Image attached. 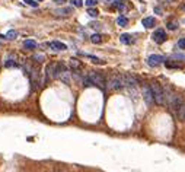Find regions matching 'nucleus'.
<instances>
[{"instance_id":"nucleus-24","label":"nucleus","mask_w":185,"mask_h":172,"mask_svg":"<svg viewBox=\"0 0 185 172\" xmlns=\"http://www.w3.org/2000/svg\"><path fill=\"white\" fill-rule=\"evenodd\" d=\"M178 47L181 50H185V38H181V40L178 41Z\"/></svg>"},{"instance_id":"nucleus-32","label":"nucleus","mask_w":185,"mask_h":172,"mask_svg":"<svg viewBox=\"0 0 185 172\" xmlns=\"http://www.w3.org/2000/svg\"><path fill=\"white\" fill-rule=\"evenodd\" d=\"M38 1H42V0H38Z\"/></svg>"},{"instance_id":"nucleus-31","label":"nucleus","mask_w":185,"mask_h":172,"mask_svg":"<svg viewBox=\"0 0 185 172\" xmlns=\"http://www.w3.org/2000/svg\"><path fill=\"white\" fill-rule=\"evenodd\" d=\"M163 1H172V0H163Z\"/></svg>"},{"instance_id":"nucleus-9","label":"nucleus","mask_w":185,"mask_h":172,"mask_svg":"<svg viewBox=\"0 0 185 172\" xmlns=\"http://www.w3.org/2000/svg\"><path fill=\"white\" fill-rule=\"evenodd\" d=\"M67 70V67L63 63H55V69H54V79H60L61 73H64Z\"/></svg>"},{"instance_id":"nucleus-14","label":"nucleus","mask_w":185,"mask_h":172,"mask_svg":"<svg viewBox=\"0 0 185 172\" xmlns=\"http://www.w3.org/2000/svg\"><path fill=\"white\" fill-rule=\"evenodd\" d=\"M91 41H92L93 44H101L102 42V35L101 34H95L91 37Z\"/></svg>"},{"instance_id":"nucleus-13","label":"nucleus","mask_w":185,"mask_h":172,"mask_svg":"<svg viewBox=\"0 0 185 172\" xmlns=\"http://www.w3.org/2000/svg\"><path fill=\"white\" fill-rule=\"evenodd\" d=\"M4 67H9V69H10V67H18V63H16V58L13 60L12 57H9V58H7V60L4 61Z\"/></svg>"},{"instance_id":"nucleus-11","label":"nucleus","mask_w":185,"mask_h":172,"mask_svg":"<svg viewBox=\"0 0 185 172\" xmlns=\"http://www.w3.org/2000/svg\"><path fill=\"white\" fill-rule=\"evenodd\" d=\"M119 41H121L122 44H131L134 40H133V37H131L130 34H122V35L119 37Z\"/></svg>"},{"instance_id":"nucleus-16","label":"nucleus","mask_w":185,"mask_h":172,"mask_svg":"<svg viewBox=\"0 0 185 172\" xmlns=\"http://www.w3.org/2000/svg\"><path fill=\"white\" fill-rule=\"evenodd\" d=\"M117 24L119 25V26H127V24H128V19H127L125 16H119V18L117 19Z\"/></svg>"},{"instance_id":"nucleus-23","label":"nucleus","mask_w":185,"mask_h":172,"mask_svg":"<svg viewBox=\"0 0 185 172\" xmlns=\"http://www.w3.org/2000/svg\"><path fill=\"white\" fill-rule=\"evenodd\" d=\"M166 26H168V29H171V31H175V29L178 28V25L175 24V22H169Z\"/></svg>"},{"instance_id":"nucleus-2","label":"nucleus","mask_w":185,"mask_h":172,"mask_svg":"<svg viewBox=\"0 0 185 172\" xmlns=\"http://www.w3.org/2000/svg\"><path fill=\"white\" fill-rule=\"evenodd\" d=\"M108 89L111 91H119L124 88V80H122V74H112L109 79H108V83H107Z\"/></svg>"},{"instance_id":"nucleus-4","label":"nucleus","mask_w":185,"mask_h":172,"mask_svg":"<svg viewBox=\"0 0 185 172\" xmlns=\"http://www.w3.org/2000/svg\"><path fill=\"white\" fill-rule=\"evenodd\" d=\"M122 80H124V86L125 88H136L139 85L137 77L131 73H124L122 74Z\"/></svg>"},{"instance_id":"nucleus-29","label":"nucleus","mask_w":185,"mask_h":172,"mask_svg":"<svg viewBox=\"0 0 185 172\" xmlns=\"http://www.w3.org/2000/svg\"><path fill=\"white\" fill-rule=\"evenodd\" d=\"M55 172H64V171H61V169H55Z\"/></svg>"},{"instance_id":"nucleus-27","label":"nucleus","mask_w":185,"mask_h":172,"mask_svg":"<svg viewBox=\"0 0 185 172\" xmlns=\"http://www.w3.org/2000/svg\"><path fill=\"white\" fill-rule=\"evenodd\" d=\"M91 26H92V28H95V29H96V28H99L101 25H99V24H95V22H93V24H91Z\"/></svg>"},{"instance_id":"nucleus-25","label":"nucleus","mask_w":185,"mask_h":172,"mask_svg":"<svg viewBox=\"0 0 185 172\" xmlns=\"http://www.w3.org/2000/svg\"><path fill=\"white\" fill-rule=\"evenodd\" d=\"M25 3L29 4V6H32V7H37V6H38V3H35L34 0H25Z\"/></svg>"},{"instance_id":"nucleus-5","label":"nucleus","mask_w":185,"mask_h":172,"mask_svg":"<svg viewBox=\"0 0 185 172\" xmlns=\"http://www.w3.org/2000/svg\"><path fill=\"white\" fill-rule=\"evenodd\" d=\"M163 61H165V57H163V55H159V54H152V55H149V58H147V64L152 66V67L159 66Z\"/></svg>"},{"instance_id":"nucleus-12","label":"nucleus","mask_w":185,"mask_h":172,"mask_svg":"<svg viewBox=\"0 0 185 172\" xmlns=\"http://www.w3.org/2000/svg\"><path fill=\"white\" fill-rule=\"evenodd\" d=\"M23 47L26 50H35L37 48V42L32 41V40H26V41L23 42Z\"/></svg>"},{"instance_id":"nucleus-15","label":"nucleus","mask_w":185,"mask_h":172,"mask_svg":"<svg viewBox=\"0 0 185 172\" xmlns=\"http://www.w3.org/2000/svg\"><path fill=\"white\" fill-rule=\"evenodd\" d=\"M83 86L85 88H91V86H93V82H92V79L89 77V76H86V77H83Z\"/></svg>"},{"instance_id":"nucleus-17","label":"nucleus","mask_w":185,"mask_h":172,"mask_svg":"<svg viewBox=\"0 0 185 172\" xmlns=\"http://www.w3.org/2000/svg\"><path fill=\"white\" fill-rule=\"evenodd\" d=\"M88 15H89L91 18H98L99 12H98V9H95V7H89V9H88Z\"/></svg>"},{"instance_id":"nucleus-33","label":"nucleus","mask_w":185,"mask_h":172,"mask_svg":"<svg viewBox=\"0 0 185 172\" xmlns=\"http://www.w3.org/2000/svg\"><path fill=\"white\" fill-rule=\"evenodd\" d=\"M184 10H185V6H184Z\"/></svg>"},{"instance_id":"nucleus-19","label":"nucleus","mask_w":185,"mask_h":172,"mask_svg":"<svg viewBox=\"0 0 185 172\" xmlns=\"http://www.w3.org/2000/svg\"><path fill=\"white\" fill-rule=\"evenodd\" d=\"M16 37H18V34H16V31H13V29H10V31L7 32V35H6L7 40H15Z\"/></svg>"},{"instance_id":"nucleus-20","label":"nucleus","mask_w":185,"mask_h":172,"mask_svg":"<svg viewBox=\"0 0 185 172\" xmlns=\"http://www.w3.org/2000/svg\"><path fill=\"white\" fill-rule=\"evenodd\" d=\"M70 3H71L74 7H82L85 1H83V0H70Z\"/></svg>"},{"instance_id":"nucleus-1","label":"nucleus","mask_w":185,"mask_h":172,"mask_svg":"<svg viewBox=\"0 0 185 172\" xmlns=\"http://www.w3.org/2000/svg\"><path fill=\"white\" fill-rule=\"evenodd\" d=\"M152 88V92H153V98H155V102L158 105H165L166 104V99H165V89L158 83V82H153L150 85Z\"/></svg>"},{"instance_id":"nucleus-3","label":"nucleus","mask_w":185,"mask_h":172,"mask_svg":"<svg viewBox=\"0 0 185 172\" xmlns=\"http://www.w3.org/2000/svg\"><path fill=\"white\" fill-rule=\"evenodd\" d=\"M89 77L92 79L93 82V86H98L101 89H105L107 88V80L104 77V74L99 73V72H91L89 73Z\"/></svg>"},{"instance_id":"nucleus-28","label":"nucleus","mask_w":185,"mask_h":172,"mask_svg":"<svg viewBox=\"0 0 185 172\" xmlns=\"http://www.w3.org/2000/svg\"><path fill=\"white\" fill-rule=\"evenodd\" d=\"M54 1H57V3H60V4H61V3H64L66 0H54Z\"/></svg>"},{"instance_id":"nucleus-26","label":"nucleus","mask_w":185,"mask_h":172,"mask_svg":"<svg viewBox=\"0 0 185 172\" xmlns=\"http://www.w3.org/2000/svg\"><path fill=\"white\" fill-rule=\"evenodd\" d=\"M34 60H37V61L40 63L41 60H44V57H42V55H35V57H34Z\"/></svg>"},{"instance_id":"nucleus-30","label":"nucleus","mask_w":185,"mask_h":172,"mask_svg":"<svg viewBox=\"0 0 185 172\" xmlns=\"http://www.w3.org/2000/svg\"><path fill=\"white\" fill-rule=\"evenodd\" d=\"M3 38H6V37H3V35H0V40H3Z\"/></svg>"},{"instance_id":"nucleus-8","label":"nucleus","mask_w":185,"mask_h":172,"mask_svg":"<svg viewBox=\"0 0 185 172\" xmlns=\"http://www.w3.org/2000/svg\"><path fill=\"white\" fill-rule=\"evenodd\" d=\"M48 47L51 50H54V51H64V50H67V45L60 42V41H51L48 44Z\"/></svg>"},{"instance_id":"nucleus-10","label":"nucleus","mask_w":185,"mask_h":172,"mask_svg":"<svg viewBox=\"0 0 185 172\" xmlns=\"http://www.w3.org/2000/svg\"><path fill=\"white\" fill-rule=\"evenodd\" d=\"M155 24H156V21H155V18H152V16L143 19V26H144V28H153Z\"/></svg>"},{"instance_id":"nucleus-22","label":"nucleus","mask_w":185,"mask_h":172,"mask_svg":"<svg viewBox=\"0 0 185 172\" xmlns=\"http://www.w3.org/2000/svg\"><path fill=\"white\" fill-rule=\"evenodd\" d=\"M172 60H185V54H173Z\"/></svg>"},{"instance_id":"nucleus-34","label":"nucleus","mask_w":185,"mask_h":172,"mask_svg":"<svg viewBox=\"0 0 185 172\" xmlns=\"http://www.w3.org/2000/svg\"><path fill=\"white\" fill-rule=\"evenodd\" d=\"M184 120H185V117H184Z\"/></svg>"},{"instance_id":"nucleus-7","label":"nucleus","mask_w":185,"mask_h":172,"mask_svg":"<svg viewBox=\"0 0 185 172\" xmlns=\"http://www.w3.org/2000/svg\"><path fill=\"white\" fill-rule=\"evenodd\" d=\"M152 38H153V41H155L156 44H162V42L166 41V32H165L163 29H156V31L153 32Z\"/></svg>"},{"instance_id":"nucleus-18","label":"nucleus","mask_w":185,"mask_h":172,"mask_svg":"<svg viewBox=\"0 0 185 172\" xmlns=\"http://www.w3.org/2000/svg\"><path fill=\"white\" fill-rule=\"evenodd\" d=\"M70 67H71L73 70L80 69V63H79V60H73V58H71V61H70Z\"/></svg>"},{"instance_id":"nucleus-21","label":"nucleus","mask_w":185,"mask_h":172,"mask_svg":"<svg viewBox=\"0 0 185 172\" xmlns=\"http://www.w3.org/2000/svg\"><path fill=\"white\" fill-rule=\"evenodd\" d=\"M96 3H98V0H85V4H86L88 7H93V6H96Z\"/></svg>"},{"instance_id":"nucleus-6","label":"nucleus","mask_w":185,"mask_h":172,"mask_svg":"<svg viewBox=\"0 0 185 172\" xmlns=\"http://www.w3.org/2000/svg\"><path fill=\"white\" fill-rule=\"evenodd\" d=\"M143 98H144V102L147 105H152L155 102V98H153V92H152V88L150 86H144L143 88Z\"/></svg>"}]
</instances>
